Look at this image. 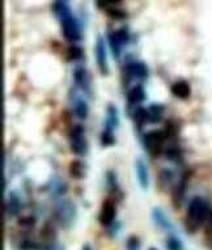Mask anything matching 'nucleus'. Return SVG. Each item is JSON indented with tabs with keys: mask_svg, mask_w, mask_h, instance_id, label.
<instances>
[{
	"mask_svg": "<svg viewBox=\"0 0 212 250\" xmlns=\"http://www.w3.org/2000/svg\"><path fill=\"white\" fill-rule=\"evenodd\" d=\"M53 11L58 20L61 21L63 37L68 42H78L82 38V26L68 5L63 0H57L53 4Z\"/></svg>",
	"mask_w": 212,
	"mask_h": 250,
	"instance_id": "obj_1",
	"label": "nucleus"
},
{
	"mask_svg": "<svg viewBox=\"0 0 212 250\" xmlns=\"http://www.w3.org/2000/svg\"><path fill=\"white\" fill-rule=\"evenodd\" d=\"M208 203L203 198H194L188 207V216H186V228L190 232H195L203 223L207 220L208 213H210Z\"/></svg>",
	"mask_w": 212,
	"mask_h": 250,
	"instance_id": "obj_2",
	"label": "nucleus"
},
{
	"mask_svg": "<svg viewBox=\"0 0 212 250\" xmlns=\"http://www.w3.org/2000/svg\"><path fill=\"white\" fill-rule=\"evenodd\" d=\"M55 219L63 228H69L76 219V207L71 201H59L54 209Z\"/></svg>",
	"mask_w": 212,
	"mask_h": 250,
	"instance_id": "obj_3",
	"label": "nucleus"
},
{
	"mask_svg": "<svg viewBox=\"0 0 212 250\" xmlns=\"http://www.w3.org/2000/svg\"><path fill=\"white\" fill-rule=\"evenodd\" d=\"M167 134L160 130H153V131H148L147 134L143 135V144L146 149L152 155H160L163 151V144L165 142Z\"/></svg>",
	"mask_w": 212,
	"mask_h": 250,
	"instance_id": "obj_4",
	"label": "nucleus"
},
{
	"mask_svg": "<svg viewBox=\"0 0 212 250\" xmlns=\"http://www.w3.org/2000/svg\"><path fill=\"white\" fill-rule=\"evenodd\" d=\"M69 144L71 149L75 155L83 156L86 152V140H85V131L83 125H75L74 127L69 131Z\"/></svg>",
	"mask_w": 212,
	"mask_h": 250,
	"instance_id": "obj_5",
	"label": "nucleus"
},
{
	"mask_svg": "<svg viewBox=\"0 0 212 250\" xmlns=\"http://www.w3.org/2000/svg\"><path fill=\"white\" fill-rule=\"evenodd\" d=\"M115 215H117V211H115V205L114 202L111 199H107L102 203L101 212H100V223L102 226L110 227L115 220Z\"/></svg>",
	"mask_w": 212,
	"mask_h": 250,
	"instance_id": "obj_6",
	"label": "nucleus"
},
{
	"mask_svg": "<svg viewBox=\"0 0 212 250\" xmlns=\"http://www.w3.org/2000/svg\"><path fill=\"white\" fill-rule=\"evenodd\" d=\"M96 62H97L98 70L101 71L102 75H107L109 67H107V58H106V46L102 37L98 36L96 42Z\"/></svg>",
	"mask_w": 212,
	"mask_h": 250,
	"instance_id": "obj_7",
	"label": "nucleus"
},
{
	"mask_svg": "<svg viewBox=\"0 0 212 250\" xmlns=\"http://www.w3.org/2000/svg\"><path fill=\"white\" fill-rule=\"evenodd\" d=\"M126 72L130 78L146 79L148 76V68L143 62H130L126 67Z\"/></svg>",
	"mask_w": 212,
	"mask_h": 250,
	"instance_id": "obj_8",
	"label": "nucleus"
},
{
	"mask_svg": "<svg viewBox=\"0 0 212 250\" xmlns=\"http://www.w3.org/2000/svg\"><path fill=\"white\" fill-rule=\"evenodd\" d=\"M135 168H136V177H138V182L140 188L143 190H147L149 186V178H148V169L147 164L143 159H136L135 163Z\"/></svg>",
	"mask_w": 212,
	"mask_h": 250,
	"instance_id": "obj_9",
	"label": "nucleus"
},
{
	"mask_svg": "<svg viewBox=\"0 0 212 250\" xmlns=\"http://www.w3.org/2000/svg\"><path fill=\"white\" fill-rule=\"evenodd\" d=\"M171 93H173V96H175L177 99L186 100L190 97V95H191V88H190L188 82H185V80H178V82H175L174 84L171 85Z\"/></svg>",
	"mask_w": 212,
	"mask_h": 250,
	"instance_id": "obj_10",
	"label": "nucleus"
},
{
	"mask_svg": "<svg viewBox=\"0 0 212 250\" xmlns=\"http://www.w3.org/2000/svg\"><path fill=\"white\" fill-rule=\"evenodd\" d=\"M74 80L79 88H82V89L84 90H88V86H89V79H88V74H86V71L84 67L78 66L76 68H75Z\"/></svg>",
	"mask_w": 212,
	"mask_h": 250,
	"instance_id": "obj_11",
	"label": "nucleus"
},
{
	"mask_svg": "<svg viewBox=\"0 0 212 250\" xmlns=\"http://www.w3.org/2000/svg\"><path fill=\"white\" fill-rule=\"evenodd\" d=\"M146 100V90L143 89L142 85L134 86L132 89L128 92V96H127V101H128V105H138V104L143 103Z\"/></svg>",
	"mask_w": 212,
	"mask_h": 250,
	"instance_id": "obj_12",
	"label": "nucleus"
},
{
	"mask_svg": "<svg viewBox=\"0 0 212 250\" xmlns=\"http://www.w3.org/2000/svg\"><path fill=\"white\" fill-rule=\"evenodd\" d=\"M118 126V110L114 105H109L107 107V113H106V126L105 128L107 130H114Z\"/></svg>",
	"mask_w": 212,
	"mask_h": 250,
	"instance_id": "obj_13",
	"label": "nucleus"
},
{
	"mask_svg": "<svg viewBox=\"0 0 212 250\" xmlns=\"http://www.w3.org/2000/svg\"><path fill=\"white\" fill-rule=\"evenodd\" d=\"M152 217H153V220L159 227H161L163 229H171V224L169 222V219L165 213L161 211L160 208H155L152 211Z\"/></svg>",
	"mask_w": 212,
	"mask_h": 250,
	"instance_id": "obj_14",
	"label": "nucleus"
},
{
	"mask_svg": "<svg viewBox=\"0 0 212 250\" xmlns=\"http://www.w3.org/2000/svg\"><path fill=\"white\" fill-rule=\"evenodd\" d=\"M148 110V122L157 123L161 121L164 113V106L161 104H152Z\"/></svg>",
	"mask_w": 212,
	"mask_h": 250,
	"instance_id": "obj_15",
	"label": "nucleus"
},
{
	"mask_svg": "<svg viewBox=\"0 0 212 250\" xmlns=\"http://www.w3.org/2000/svg\"><path fill=\"white\" fill-rule=\"evenodd\" d=\"M21 209V201L16 193H11L7 202V211L9 215H17Z\"/></svg>",
	"mask_w": 212,
	"mask_h": 250,
	"instance_id": "obj_16",
	"label": "nucleus"
},
{
	"mask_svg": "<svg viewBox=\"0 0 212 250\" xmlns=\"http://www.w3.org/2000/svg\"><path fill=\"white\" fill-rule=\"evenodd\" d=\"M74 111L75 115L78 117L79 119H85L88 117V105L83 99L78 97L75 100L74 103Z\"/></svg>",
	"mask_w": 212,
	"mask_h": 250,
	"instance_id": "obj_17",
	"label": "nucleus"
},
{
	"mask_svg": "<svg viewBox=\"0 0 212 250\" xmlns=\"http://www.w3.org/2000/svg\"><path fill=\"white\" fill-rule=\"evenodd\" d=\"M69 174L74 177V178H76V180H80V178L84 177V174H85V168H84L82 161L75 160L69 164Z\"/></svg>",
	"mask_w": 212,
	"mask_h": 250,
	"instance_id": "obj_18",
	"label": "nucleus"
},
{
	"mask_svg": "<svg viewBox=\"0 0 212 250\" xmlns=\"http://www.w3.org/2000/svg\"><path fill=\"white\" fill-rule=\"evenodd\" d=\"M65 191H67L65 184L61 180V177L51 181V184H50V193L53 194V195H55V197H62Z\"/></svg>",
	"mask_w": 212,
	"mask_h": 250,
	"instance_id": "obj_19",
	"label": "nucleus"
},
{
	"mask_svg": "<svg viewBox=\"0 0 212 250\" xmlns=\"http://www.w3.org/2000/svg\"><path fill=\"white\" fill-rule=\"evenodd\" d=\"M107 40H109V45H110V49L111 51H113V55H114L115 58L119 57V53H121V43H119L118 38H117V36H115V30H113V32H109V34H107Z\"/></svg>",
	"mask_w": 212,
	"mask_h": 250,
	"instance_id": "obj_20",
	"label": "nucleus"
},
{
	"mask_svg": "<svg viewBox=\"0 0 212 250\" xmlns=\"http://www.w3.org/2000/svg\"><path fill=\"white\" fill-rule=\"evenodd\" d=\"M134 121L138 125V127L143 126L144 123L148 121V110L143 109V107H139L134 111Z\"/></svg>",
	"mask_w": 212,
	"mask_h": 250,
	"instance_id": "obj_21",
	"label": "nucleus"
},
{
	"mask_svg": "<svg viewBox=\"0 0 212 250\" xmlns=\"http://www.w3.org/2000/svg\"><path fill=\"white\" fill-rule=\"evenodd\" d=\"M115 36H117L119 43L122 46L128 43V41H130V33H128L127 28H121L118 30H115Z\"/></svg>",
	"mask_w": 212,
	"mask_h": 250,
	"instance_id": "obj_22",
	"label": "nucleus"
},
{
	"mask_svg": "<svg viewBox=\"0 0 212 250\" xmlns=\"http://www.w3.org/2000/svg\"><path fill=\"white\" fill-rule=\"evenodd\" d=\"M107 9V15L113 19H117V20H123V19H126L127 17V13L123 11V9H119V8H115V7H109Z\"/></svg>",
	"mask_w": 212,
	"mask_h": 250,
	"instance_id": "obj_23",
	"label": "nucleus"
},
{
	"mask_svg": "<svg viewBox=\"0 0 212 250\" xmlns=\"http://www.w3.org/2000/svg\"><path fill=\"white\" fill-rule=\"evenodd\" d=\"M167 248L168 250H182V244L174 236H169L167 240Z\"/></svg>",
	"mask_w": 212,
	"mask_h": 250,
	"instance_id": "obj_24",
	"label": "nucleus"
},
{
	"mask_svg": "<svg viewBox=\"0 0 212 250\" xmlns=\"http://www.w3.org/2000/svg\"><path fill=\"white\" fill-rule=\"evenodd\" d=\"M101 143L104 146H111L114 143V135H113L111 130H107V128L104 130V132L101 134Z\"/></svg>",
	"mask_w": 212,
	"mask_h": 250,
	"instance_id": "obj_25",
	"label": "nucleus"
},
{
	"mask_svg": "<svg viewBox=\"0 0 212 250\" xmlns=\"http://www.w3.org/2000/svg\"><path fill=\"white\" fill-rule=\"evenodd\" d=\"M83 57V49L79 46H71L68 49V58L71 61H79Z\"/></svg>",
	"mask_w": 212,
	"mask_h": 250,
	"instance_id": "obj_26",
	"label": "nucleus"
},
{
	"mask_svg": "<svg viewBox=\"0 0 212 250\" xmlns=\"http://www.w3.org/2000/svg\"><path fill=\"white\" fill-rule=\"evenodd\" d=\"M127 250H140V242H139L138 237L131 236L127 241Z\"/></svg>",
	"mask_w": 212,
	"mask_h": 250,
	"instance_id": "obj_27",
	"label": "nucleus"
},
{
	"mask_svg": "<svg viewBox=\"0 0 212 250\" xmlns=\"http://www.w3.org/2000/svg\"><path fill=\"white\" fill-rule=\"evenodd\" d=\"M206 226H207V232L212 233V209L208 213L207 220H206Z\"/></svg>",
	"mask_w": 212,
	"mask_h": 250,
	"instance_id": "obj_28",
	"label": "nucleus"
},
{
	"mask_svg": "<svg viewBox=\"0 0 212 250\" xmlns=\"http://www.w3.org/2000/svg\"><path fill=\"white\" fill-rule=\"evenodd\" d=\"M47 250H63L62 248H59V246H51V248H49Z\"/></svg>",
	"mask_w": 212,
	"mask_h": 250,
	"instance_id": "obj_29",
	"label": "nucleus"
},
{
	"mask_svg": "<svg viewBox=\"0 0 212 250\" xmlns=\"http://www.w3.org/2000/svg\"><path fill=\"white\" fill-rule=\"evenodd\" d=\"M83 250H92L88 245H84V248H83Z\"/></svg>",
	"mask_w": 212,
	"mask_h": 250,
	"instance_id": "obj_30",
	"label": "nucleus"
},
{
	"mask_svg": "<svg viewBox=\"0 0 212 250\" xmlns=\"http://www.w3.org/2000/svg\"><path fill=\"white\" fill-rule=\"evenodd\" d=\"M149 250H157V249H153V248H151V249H149Z\"/></svg>",
	"mask_w": 212,
	"mask_h": 250,
	"instance_id": "obj_31",
	"label": "nucleus"
},
{
	"mask_svg": "<svg viewBox=\"0 0 212 250\" xmlns=\"http://www.w3.org/2000/svg\"><path fill=\"white\" fill-rule=\"evenodd\" d=\"M63 1H65V0H63Z\"/></svg>",
	"mask_w": 212,
	"mask_h": 250,
	"instance_id": "obj_32",
	"label": "nucleus"
}]
</instances>
